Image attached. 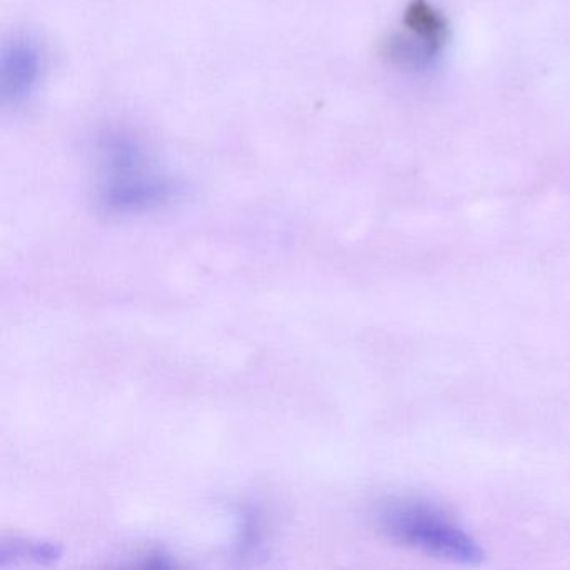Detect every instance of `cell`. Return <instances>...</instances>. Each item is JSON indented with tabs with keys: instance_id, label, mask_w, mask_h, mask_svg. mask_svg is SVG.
<instances>
[{
	"instance_id": "3957f363",
	"label": "cell",
	"mask_w": 570,
	"mask_h": 570,
	"mask_svg": "<svg viewBox=\"0 0 570 570\" xmlns=\"http://www.w3.org/2000/svg\"><path fill=\"white\" fill-rule=\"evenodd\" d=\"M406 35L386 41L385 52L393 62L423 68L440 55L449 39L445 18L426 0H412L403 16Z\"/></svg>"
},
{
	"instance_id": "7a4b0ae2",
	"label": "cell",
	"mask_w": 570,
	"mask_h": 570,
	"mask_svg": "<svg viewBox=\"0 0 570 570\" xmlns=\"http://www.w3.org/2000/svg\"><path fill=\"white\" fill-rule=\"evenodd\" d=\"M379 522L396 542L456 563H479L482 550L445 512L419 499H396L382 505Z\"/></svg>"
},
{
	"instance_id": "6da1fadb",
	"label": "cell",
	"mask_w": 570,
	"mask_h": 570,
	"mask_svg": "<svg viewBox=\"0 0 570 570\" xmlns=\"http://www.w3.org/2000/svg\"><path fill=\"white\" fill-rule=\"evenodd\" d=\"M178 193V183L149 158L136 139L111 136L99 146V199L109 212H151L168 205Z\"/></svg>"
},
{
	"instance_id": "277c9868",
	"label": "cell",
	"mask_w": 570,
	"mask_h": 570,
	"mask_svg": "<svg viewBox=\"0 0 570 570\" xmlns=\"http://www.w3.org/2000/svg\"><path fill=\"white\" fill-rule=\"evenodd\" d=\"M42 51L35 39L16 36L6 41L0 55V101L21 106L41 81Z\"/></svg>"
}]
</instances>
